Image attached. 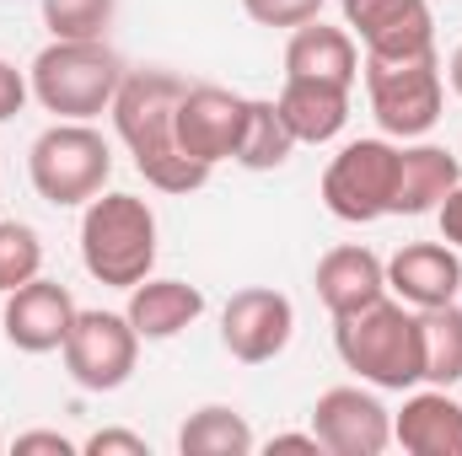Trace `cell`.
Masks as SVG:
<instances>
[{
    "mask_svg": "<svg viewBox=\"0 0 462 456\" xmlns=\"http://www.w3.org/2000/svg\"><path fill=\"white\" fill-rule=\"evenodd\" d=\"M178 97H183V81L172 70H124L108 108L140 178L162 194H194L210 183V167L178 150Z\"/></svg>",
    "mask_w": 462,
    "mask_h": 456,
    "instance_id": "1",
    "label": "cell"
},
{
    "mask_svg": "<svg viewBox=\"0 0 462 456\" xmlns=\"http://www.w3.org/2000/svg\"><path fill=\"white\" fill-rule=\"evenodd\" d=\"M334 349L360 381L382 387V392H414L425 381V328L420 312L382 296L360 312L334 317Z\"/></svg>",
    "mask_w": 462,
    "mask_h": 456,
    "instance_id": "2",
    "label": "cell"
},
{
    "mask_svg": "<svg viewBox=\"0 0 462 456\" xmlns=\"http://www.w3.org/2000/svg\"><path fill=\"white\" fill-rule=\"evenodd\" d=\"M118 81H124V59L103 38H54L27 70V87L43 114L87 118V123L114 108Z\"/></svg>",
    "mask_w": 462,
    "mask_h": 456,
    "instance_id": "3",
    "label": "cell"
},
{
    "mask_svg": "<svg viewBox=\"0 0 462 456\" xmlns=\"http://www.w3.org/2000/svg\"><path fill=\"white\" fill-rule=\"evenodd\" d=\"M81 263L97 285L134 290L156 269V210L140 194H97L81 215Z\"/></svg>",
    "mask_w": 462,
    "mask_h": 456,
    "instance_id": "4",
    "label": "cell"
},
{
    "mask_svg": "<svg viewBox=\"0 0 462 456\" xmlns=\"http://www.w3.org/2000/svg\"><path fill=\"white\" fill-rule=\"evenodd\" d=\"M27 178H32V194L54 210H76V205H92L108 178H114V150L108 140L87 123V118H60L49 123L32 150H27Z\"/></svg>",
    "mask_w": 462,
    "mask_h": 456,
    "instance_id": "5",
    "label": "cell"
},
{
    "mask_svg": "<svg viewBox=\"0 0 462 456\" xmlns=\"http://www.w3.org/2000/svg\"><path fill=\"white\" fill-rule=\"evenodd\" d=\"M365 97L371 114L382 123L387 140H420L441 123L447 103V81H441V59L430 54H409V59H371L365 54Z\"/></svg>",
    "mask_w": 462,
    "mask_h": 456,
    "instance_id": "6",
    "label": "cell"
},
{
    "mask_svg": "<svg viewBox=\"0 0 462 456\" xmlns=\"http://www.w3.org/2000/svg\"><path fill=\"white\" fill-rule=\"evenodd\" d=\"M398 188V145L393 140H349L323 172V205L345 226H371L393 215Z\"/></svg>",
    "mask_w": 462,
    "mask_h": 456,
    "instance_id": "7",
    "label": "cell"
},
{
    "mask_svg": "<svg viewBox=\"0 0 462 456\" xmlns=\"http://www.w3.org/2000/svg\"><path fill=\"white\" fill-rule=\"evenodd\" d=\"M60 354H65V376L81 392H118L140 365V333L129 328L124 312H103V306L76 312Z\"/></svg>",
    "mask_w": 462,
    "mask_h": 456,
    "instance_id": "8",
    "label": "cell"
},
{
    "mask_svg": "<svg viewBox=\"0 0 462 456\" xmlns=\"http://www.w3.org/2000/svg\"><path fill=\"white\" fill-rule=\"evenodd\" d=\"M291 333H296V306H291V296H280L269 285L236 290L221 312V343L242 365H269L274 354H285Z\"/></svg>",
    "mask_w": 462,
    "mask_h": 456,
    "instance_id": "9",
    "label": "cell"
},
{
    "mask_svg": "<svg viewBox=\"0 0 462 456\" xmlns=\"http://www.w3.org/2000/svg\"><path fill=\"white\" fill-rule=\"evenodd\" d=\"M339 11L371 59H409L436 49L430 0H339Z\"/></svg>",
    "mask_w": 462,
    "mask_h": 456,
    "instance_id": "10",
    "label": "cell"
},
{
    "mask_svg": "<svg viewBox=\"0 0 462 456\" xmlns=\"http://www.w3.org/2000/svg\"><path fill=\"white\" fill-rule=\"evenodd\" d=\"M312 435L334 456H382L393 446V414L365 387H328L312 408Z\"/></svg>",
    "mask_w": 462,
    "mask_h": 456,
    "instance_id": "11",
    "label": "cell"
},
{
    "mask_svg": "<svg viewBox=\"0 0 462 456\" xmlns=\"http://www.w3.org/2000/svg\"><path fill=\"white\" fill-rule=\"evenodd\" d=\"M247 118V97L226 87H183L178 97V150L199 167H221L236 156V134Z\"/></svg>",
    "mask_w": 462,
    "mask_h": 456,
    "instance_id": "12",
    "label": "cell"
},
{
    "mask_svg": "<svg viewBox=\"0 0 462 456\" xmlns=\"http://www.w3.org/2000/svg\"><path fill=\"white\" fill-rule=\"evenodd\" d=\"M76 296L60 285V279H27V285H16L11 296H5V312H0V328H5V339L11 349H22V354H54L65 333H70V323H76Z\"/></svg>",
    "mask_w": 462,
    "mask_h": 456,
    "instance_id": "13",
    "label": "cell"
},
{
    "mask_svg": "<svg viewBox=\"0 0 462 456\" xmlns=\"http://www.w3.org/2000/svg\"><path fill=\"white\" fill-rule=\"evenodd\" d=\"M387 296L403 306H447L462 296V258L452 242H409L387 258Z\"/></svg>",
    "mask_w": 462,
    "mask_h": 456,
    "instance_id": "14",
    "label": "cell"
},
{
    "mask_svg": "<svg viewBox=\"0 0 462 456\" xmlns=\"http://www.w3.org/2000/svg\"><path fill=\"white\" fill-rule=\"evenodd\" d=\"M312 285H318V301L328 306V317H345V312H360V306L387 296V263L371 247L345 242V247H328L318 258Z\"/></svg>",
    "mask_w": 462,
    "mask_h": 456,
    "instance_id": "15",
    "label": "cell"
},
{
    "mask_svg": "<svg viewBox=\"0 0 462 456\" xmlns=\"http://www.w3.org/2000/svg\"><path fill=\"white\" fill-rule=\"evenodd\" d=\"M393 441L409 456H462V403L447 387L409 392L393 414Z\"/></svg>",
    "mask_w": 462,
    "mask_h": 456,
    "instance_id": "16",
    "label": "cell"
},
{
    "mask_svg": "<svg viewBox=\"0 0 462 456\" xmlns=\"http://www.w3.org/2000/svg\"><path fill=\"white\" fill-rule=\"evenodd\" d=\"M285 76L296 81H328V87H349L360 76V43L349 27H328V22H301L285 43Z\"/></svg>",
    "mask_w": 462,
    "mask_h": 456,
    "instance_id": "17",
    "label": "cell"
},
{
    "mask_svg": "<svg viewBox=\"0 0 462 456\" xmlns=\"http://www.w3.org/2000/svg\"><path fill=\"white\" fill-rule=\"evenodd\" d=\"M199 312H205V290L199 285H189V279H151V274L129 290V306H124V317L140 333V343L178 339L183 328L199 323Z\"/></svg>",
    "mask_w": 462,
    "mask_h": 456,
    "instance_id": "18",
    "label": "cell"
},
{
    "mask_svg": "<svg viewBox=\"0 0 462 456\" xmlns=\"http://www.w3.org/2000/svg\"><path fill=\"white\" fill-rule=\"evenodd\" d=\"M274 108H280V118H285V129L296 134V145H328V140L345 134V123H349V87L285 76Z\"/></svg>",
    "mask_w": 462,
    "mask_h": 456,
    "instance_id": "19",
    "label": "cell"
},
{
    "mask_svg": "<svg viewBox=\"0 0 462 456\" xmlns=\"http://www.w3.org/2000/svg\"><path fill=\"white\" fill-rule=\"evenodd\" d=\"M462 183V167L447 145H398V188L393 215H430Z\"/></svg>",
    "mask_w": 462,
    "mask_h": 456,
    "instance_id": "20",
    "label": "cell"
},
{
    "mask_svg": "<svg viewBox=\"0 0 462 456\" xmlns=\"http://www.w3.org/2000/svg\"><path fill=\"white\" fill-rule=\"evenodd\" d=\"M253 446H258L253 424L236 408H226V403L194 408L183 419V430H178V451L183 456H253Z\"/></svg>",
    "mask_w": 462,
    "mask_h": 456,
    "instance_id": "21",
    "label": "cell"
},
{
    "mask_svg": "<svg viewBox=\"0 0 462 456\" xmlns=\"http://www.w3.org/2000/svg\"><path fill=\"white\" fill-rule=\"evenodd\" d=\"M296 150V134L285 129V118L274 108V97H247V118H242V134H236V167L247 172H274L285 167Z\"/></svg>",
    "mask_w": 462,
    "mask_h": 456,
    "instance_id": "22",
    "label": "cell"
},
{
    "mask_svg": "<svg viewBox=\"0 0 462 456\" xmlns=\"http://www.w3.org/2000/svg\"><path fill=\"white\" fill-rule=\"evenodd\" d=\"M425 328V381L430 387H457L462 381V306H425L420 312Z\"/></svg>",
    "mask_w": 462,
    "mask_h": 456,
    "instance_id": "23",
    "label": "cell"
},
{
    "mask_svg": "<svg viewBox=\"0 0 462 456\" xmlns=\"http://www.w3.org/2000/svg\"><path fill=\"white\" fill-rule=\"evenodd\" d=\"M43 274V236L27 221H0V296Z\"/></svg>",
    "mask_w": 462,
    "mask_h": 456,
    "instance_id": "24",
    "label": "cell"
},
{
    "mask_svg": "<svg viewBox=\"0 0 462 456\" xmlns=\"http://www.w3.org/2000/svg\"><path fill=\"white\" fill-rule=\"evenodd\" d=\"M118 0H43V27L54 38H103Z\"/></svg>",
    "mask_w": 462,
    "mask_h": 456,
    "instance_id": "25",
    "label": "cell"
},
{
    "mask_svg": "<svg viewBox=\"0 0 462 456\" xmlns=\"http://www.w3.org/2000/svg\"><path fill=\"white\" fill-rule=\"evenodd\" d=\"M242 11L258 27H301L323 11V0H242Z\"/></svg>",
    "mask_w": 462,
    "mask_h": 456,
    "instance_id": "26",
    "label": "cell"
},
{
    "mask_svg": "<svg viewBox=\"0 0 462 456\" xmlns=\"http://www.w3.org/2000/svg\"><path fill=\"white\" fill-rule=\"evenodd\" d=\"M81 451L87 456H151V446H145V435H134V430H97Z\"/></svg>",
    "mask_w": 462,
    "mask_h": 456,
    "instance_id": "27",
    "label": "cell"
},
{
    "mask_svg": "<svg viewBox=\"0 0 462 456\" xmlns=\"http://www.w3.org/2000/svg\"><path fill=\"white\" fill-rule=\"evenodd\" d=\"M16 456H32V451H49V456H76L81 446L70 441V435H60V430H27V435H16Z\"/></svg>",
    "mask_w": 462,
    "mask_h": 456,
    "instance_id": "28",
    "label": "cell"
},
{
    "mask_svg": "<svg viewBox=\"0 0 462 456\" xmlns=\"http://www.w3.org/2000/svg\"><path fill=\"white\" fill-rule=\"evenodd\" d=\"M27 97H32V87H27V76H22L16 65H5V59H0V123H5V118H16V114H22V103H27Z\"/></svg>",
    "mask_w": 462,
    "mask_h": 456,
    "instance_id": "29",
    "label": "cell"
},
{
    "mask_svg": "<svg viewBox=\"0 0 462 456\" xmlns=\"http://www.w3.org/2000/svg\"><path fill=\"white\" fill-rule=\"evenodd\" d=\"M436 221H441V242H452L462 252V183L441 199V210H436Z\"/></svg>",
    "mask_w": 462,
    "mask_h": 456,
    "instance_id": "30",
    "label": "cell"
},
{
    "mask_svg": "<svg viewBox=\"0 0 462 456\" xmlns=\"http://www.w3.org/2000/svg\"><path fill=\"white\" fill-rule=\"evenodd\" d=\"M269 451H323V446H318V435H274Z\"/></svg>",
    "mask_w": 462,
    "mask_h": 456,
    "instance_id": "31",
    "label": "cell"
},
{
    "mask_svg": "<svg viewBox=\"0 0 462 456\" xmlns=\"http://www.w3.org/2000/svg\"><path fill=\"white\" fill-rule=\"evenodd\" d=\"M447 81H452V92L462 97V43L452 49V59H447Z\"/></svg>",
    "mask_w": 462,
    "mask_h": 456,
    "instance_id": "32",
    "label": "cell"
}]
</instances>
